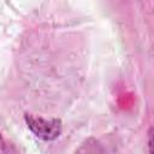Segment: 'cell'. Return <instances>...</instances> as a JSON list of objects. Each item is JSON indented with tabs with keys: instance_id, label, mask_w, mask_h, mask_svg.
<instances>
[{
	"instance_id": "6da1fadb",
	"label": "cell",
	"mask_w": 154,
	"mask_h": 154,
	"mask_svg": "<svg viewBox=\"0 0 154 154\" xmlns=\"http://www.w3.org/2000/svg\"><path fill=\"white\" fill-rule=\"evenodd\" d=\"M25 120L29 129L35 134L36 137L52 141L61 134V122L59 119H45L31 114H25Z\"/></svg>"
}]
</instances>
